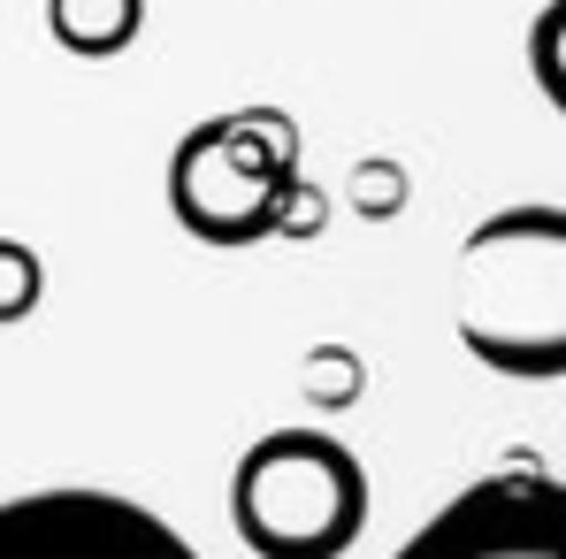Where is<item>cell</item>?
I'll list each match as a JSON object with an SVG mask.
<instances>
[{
  "mask_svg": "<svg viewBox=\"0 0 566 559\" xmlns=\"http://www.w3.org/2000/svg\"><path fill=\"white\" fill-rule=\"evenodd\" d=\"M138 31V0H54V39L77 54H115Z\"/></svg>",
  "mask_w": 566,
  "mask_h": 559,
  "instance_id": "8992f818",
  "label": "cell"
},
{
  "mask_svg": "<svg viewBox=\"0 0 566 559\" xmlns=\"http://www.w3.org/2000/svg\"><path fill=\"white\" fill-rule=\"evenodd\" d=\"M230 529L253 559H345L368 529V467L329 429H269L230 467Z\"/></svg>",
  "mask_w": 566,
  "mask_h": 559,
  "instance_id": "7a4b0ae2",
  "label": "cell"
},
{
  "mask_svg": "<svg viewBox=\"0 0 566 559\" xmlns=\"http://www.w3.org/2000/svg\"><path fill=\"white\" fill-rule=\"evenodd\" d=\"M390 559H566V483L536 460L490 467Z\"/></svg>",
  "mask_w": 566,
  "mask_h": 559,
  "instance_id": "277c9868",
  "label": "cell"
},
{
  "mask_svg": "<svg viewBox=\"0 0 566 559\" xmlns=\"http://www.w3.org/2000/svg\"><path fill=\"white\" fill-rule=\"evenodd\" d=\"M0 559H199L177 521L123 490H23L0 498Z\"/></svg>",
  "mask_w": 566,
  "mask_h": 559,
  "instance_id": "5b68a950",
  "label": "cell"
},
{
  "mask_svg": "<svg viewBox=\"0 0 566 559\" xmlns=\"http://www.w3.org/2000/svg\"><path fill=\"white\" fill-rule=\"evenodd\" d=\"M298 199V131L276 107H238L199 123L185 146L169 154V207L199 246H253L283 230Z\"/></svg>",
  "mask_w": 566,
  "mask_h": 559,
  "instance_id": "3957f363",
  "label": "cell"
},
{
  "mask_svg": "<svg viewBox=\"0 0 566 559\" xmlns=\"http://www.w3.org/2000/svg\"><path fill=\"white\" fill-rule=\"evenodd\" d=\"M460 338L482 369L552 383L566 369V222L559 207H505L460 253Z\"/></svg>",
  "mask_w": 566,
  "mask_h": 559,
  "instance_id": "6da1fadb",
  "label": "cell"
},
{
  "mask_svg": "<svg viewBox=\"0 0 566 559\" xmlns=\"http://www.w3.org/2000/svg\"><path fill=\"white\" fill-rule=\"evenodd\" d=\"M31 299H39V261L23 246H0V322H15Z\"/></svg>",
  "mask_w": 566,
  "mask_h": 559,
  "instance_id": "52a82bcc",
  "label": "cell"
}]
</instances>
